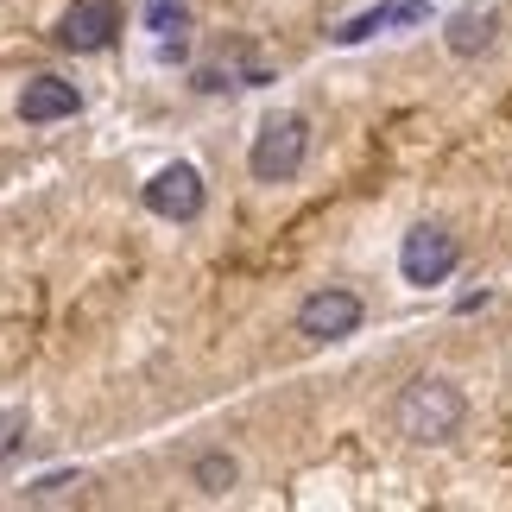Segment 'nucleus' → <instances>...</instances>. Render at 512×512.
<instances>
[{
	"mask_svg": "<svg viewBox=\"0 0 512 512\" xmlns=\"http://www.w3.org/2000/svg\"><path fill=\"white\" fill-rule=\"evenodd\" d=\"M494 38H500V13L494 7H468V13L449 19L443 45L456 51V57H481V51H494Z\"/></svg>",
	"mask_w": 512,
	"mask_h": 512,
	"instance_id": "1a4fd4ad",
	"label": "nucleus"
},
{
	"mask_svg": "<svg viewBox=\"0 0 512 512\" xmlns=\"http://www.w3.org/2000/svg\"><path fill=\"white\" fill-rule=\"evenodd\" d=\"M310 165V121L304 114H272L253 133V152H247V171L253 184H291Z\"/></svg>",
	"mask_w": 512,
	"mask_h": 512,
	"instance_id": "f03ea898",
	"label": "nucleus"
},
{
	"mask_svg": "<svg viewBox=\"0 0 512 512\" xmlns=\"http://www.w3.org/2000/svg\"><path fill=\"white\" fill-rule=\"evenodd\" d=\"M203 203H209V190H203V171L196 165H165L159 177L146 184V209L159 215V222H196L203 215Z\"/></svg>",
	"mask_w": 512,
	"mask_h": 512,
	"instance_id": "39448f33",
	"label": "nucleus"
},
{
	"mask_svg": "<svg viewBox=\"0 0 512 512\" xmlns=\"http://www.w3.org/2000/svg\"><path fill=\"white\" fill-rule=\"evenodd\" d=\"M76 494H83V475H76V468H57V475L32 481L19 500H26V506H51V500H76Z\"/></svg>",
	"mask_w": 512,
	"mask_h": 512,
	"instance_id": "9b49d317",
	"label": "nucleus"
},
{
	"mask_svg": "<svg viewBox=\"0 0 512 512\" xmlns=\"http://www.w3.org/2000/svg\"><path fill=\"white\" fill-rule=\"evenodd\" d=\"M76 108H83V95H76V83H64V76H32V83L19 89V121H32V127L70 121Z\"/></svg>",
	"mask_w": 512,
	"mask_h": 512,
	"instance_id": "0eeeda50",
	"label": "nucleus"
},
{
	"mask_svg": "<svg viewBox=\"0 0 512 512\" xmlns=\"http://www.w3.org/2000/svg\"><path fill=\"white\" fill-rule=\"evenodd\" d=\"M114 32H121V7H114V0H76L64 13V26H57V45L89 57V51H108Z\"/></svg>",
	"mask_w": 512,
	"mask_h": 512,
	"instance_id": "423d86ee",
	"label": "nucleus"
},
{
	"mask_svg": "<svg viewBox=\"0 0 512 512\" xmlns=\"http://www.w3.org/2000/svg\"><path fill=\"white\" fill-rule=\"evenodd\" d=\"M196 89H203V95H222V89H241V76H234L228 64H203V70H196Z\"/></svg>",
	"mask_w": 512,
	"mask_h": 512,
	"instance_id": "4468645a",
	"label": "nucleus"
},
{
	"mask_svg": "<svg viewBox=\"0 0 512 512\" xmlns=\"http://www.w3.org/2000/svg\"><path fill=\"white\" fill-rule=\"evenodd\" d=\"M19 449H26V411H7V405H0V468H7Z\"/></svg>",
	"mask_w": 512,
	"mask_h": 512,
	"instance_id": "f8f14e48",
	"label": "nucleus"
},
{
	"mask_svg": "<svg viewBox=\"0 0 512 512\" xmlns=\"http://www.w3.org/2000/svg\"><path fill=\"white\" fill-rule=\"evenodd\" d=\"M462 266V241L449 228H437V222H418L405 234V247H399V272H405V285H443L449 272Z\"/></svg>",
	"mask_w": 512,
	"mask_h": 512,
	"instance_id": "20e7f679",
	"label": "nucleus"
},
{
	"mask_svg": "<svg viewBox=\"0 0 512 512\" xmlns=\"http://www.w3.org/2000/svg\"><path fill=\"white\" fill-rule=\"evenodd\" d=\"M462 418H468V399H462L456 380H443V373H418V380L399 392V405H392L399 437L405 443H424V449L449 443L462 430Z\"/></svg>",
	"mask_w": 512,
	"mask_h": 512,
	"instance_id": "f257e3e1",
	"label": "nucleus"
},
{
	"mask_svg": "<svg viewBox=\"0 0 512 512\" xmlns=\"http://www.w3.org/2000/svg\"><path fill=\"white\" fill-rule=\"evenodd\" d=\"M418 19H430V0H399V7H367L336 26V45H361V38L386 32V26H418Z\"/></svg>",
	"mask_w": 512,
	"mask_h": 512,
	"instance_id": "6e6552de",
	"label": "nucleus"
},
{
	"mask_svg": "<svg viewBox=\"0 0 512 512\" xmlns=\"http://www.w3.org/2000/svg\"><path fill=\"white\" fill-rule=\"evenodd\" d=\"M234 481H241V462H234L228 449H203V456H190V487H196V494L222 500V494H234Z\"/></svg>",
	"mask_w": 512,
	"mask_h": 512,
	"instance_id": "9d476101",
	"label": "nucleus"
},
{
	"mask_svg": "<svg viewBox=\"0 0 512 512\" xmlns=\"http://www.w3.org/2000/svg\"><path fill=\"white\" fill-rule=\"evenodd\" d=\"M146 26H152V32H165V38H171V32H184V7H171V0H152V7H146Z\"/></svg>",
	"mask_w": 512,
	"mask_h": 512,
	"instance_id": "ddd939ff",
	"label": "nucleus"
},
{
	"mask_svg": "<svg viewBox=\"0 0 512 512\" xmlns=\"http://www.w3.org/2000/svg\"><path fill=\"white\" fill-rule=\"evenodd\" d=\"M361 317H367V304H361V291H348V285H317L310 298L298 304V336L304 342H342V336H354L361 329Z\"/></svg>",
	"mask_w": 512,
	"mask_h": 512,
	"instance_id": "7ed1b4c3",
	"label": "nucleus"
}]
</instances>
